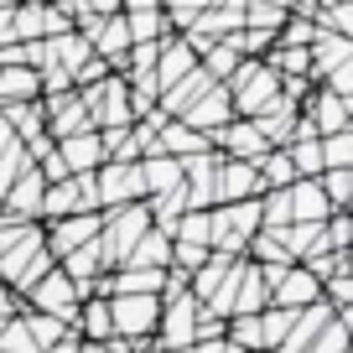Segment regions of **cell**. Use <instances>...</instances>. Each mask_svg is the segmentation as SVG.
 <instances>
[{"instance_id":"cell-1","label":"cell","mask_w":353,"mask_h":353,"mask_svg":"<svg viewBox=\"0 0 353 353\" xmlns=\"http://www.w3.org/2000/svg\"><path fill=\"white\" fill-rule=\"evenodd\" d=\"M47 270H52V254L42 244V223H26V234L0 254V286H11L16 296H26Z\"/></svg>"},{"instance_id":"cell-2","label":"cell","mask_w":353,"mask_h":353,"mask_svg":"<svg viewBox=\"0 0 353 353\" xmlns=\"http://www.w3.org/2000/svg\"><path fill=\"white\" fill-rule=\"evenodd\" d=\"M229 104H234V120H254L270 99H281V78L265 68V57H244L239 68L229 73Z\"/></svg>"},{"instance_id":"cell-3","label":"cell","mask_w":353,"mask_h":353,"mask_svg":"<svg viewBox=\"0 0 353 353\" xmlns=\"http://www.w3.org/2000/svg\"><path fill=\"white\" fill-rule=\"evenodd\" d=\"M151 229V213H145V203H125V208H104L99 213V254L104 265H125V254L135 250V239Z\"/></svg>"},{"instance_id":"cell-4","label":"cell","mask_w":353,"mask_h":353,"mask_svg":"<svg viewBox=\"0 0 353 353\" xmlns=\"http://www.w3.org/2000/svg\"><path fill=\"white\" fill-rule=\"evenodd\" d=\"M73 213H99V192H94V176H63V182H47L37 223L73 219Z\"/></svg>"},{"instance_id":"cell-5","label":"cell","mask_w":353,"mask_h":353,"mask_svg":"<svg viewBox=\"0 0 353 353\" xmlns=\"http://www.w3.org/2000/svg\"><path fill=\"white\" fill-rule=\"evenodd\" d=\"M26 301H32V312H42V317H57V322H68L73 327V317H78V301H83V291L73 286V281L63 276V270H47L42 281H37L32 291H26Z\"/></svg>"},{"instance_id":"cell-6","label":"cell","mask_w":353,"mask_h":353,"mask_svg":"<svg viewBox=\"0 0 353 353\" xmlns=\"http://www.w3.org/2000/svg\"><path fill=\"white\" fill-rule=\"evenodd\" d=\"M94 192H99V213L104 208H125V203H145L135 161H99V172H94Z\"/></svg>"},{"instance_id":"cell-7","label":"cell","mask_w":353,"mask_h":353,"mask_svg":"<svg viewBox=\"0 0 353 353\" xmlns=\"http://www.w3.org/2000/svg\"><path fill=\"white\" fill-rule=\"evenodd\" d=\"M73 32L63 6H42V0H16V42H47V37Z\"/></svg>"},{"instance_id":"cell-8","label":"cell","mask_w":353,"mask_h":353,"mask_svg":"<svg viewBox=\"0 0 353 353\" xmlns=\"http://www.w3.org/2000/svg\"><path fill=\"white\" fill-rule=\"evenodd\" d=\"M42 114H47V135H52V141H68V135L94 130V125H88L83 99H78V88H68V94H47V99H42Z\"/></svg>"},{"instance_id":"cell-9","label":"cell","mask_w":353,"mask_h":353,"mask_svg":"<svg viewBox=\"0 0 353 353\" xmlns=\"http://www.w3.org/2000/svg\"><path fill=\"white\" fill-rule=\"evenodd\" d=\"M312 301H322V281L312 276L307 265H286L276 276V286H270V307L301 312V307H312Z\"/></svg>"},{"instance_id":"cell-10","label":"cell","mask_w":353,"mask_h":353,"mask_svg":"<svg viewBox=\"0 0 353 353\" xmlns=\"http://www.w3.org/2000/svg\"><path fill=\"white\" fill-rule=\"evenodd\" d=\"M42 192H47L42 172H37V166H26V172L16 176L11 188H6V198H0V213H6V219H16V223H37V213H42Z\"/></svg>"},{"instance_id":"cell-11","label":"cell","mask_w":353,"mask_h":353,"mask_svg":"<svg viewBox=\"0 0 353 353\" xmlns=\"http://www.w3.org/2000/svg\"><path fill=\"white\" fill-rule=\"evenodd\" d=\"M301 110V120L312 125L317 135H338V130H348V99H338V94H327V88H307V99L296 104Z\"/></svg>"},{"instance_id":"cell-12","label":"cell","mask_w":353,"mask_h":353,"mask_svg":"<svg viewBox=\"0 0 353 353\" xmlns=\"http://www.w3.org/2000/svg\"><path fill=\"white\" fill-rule=\"evenodd\" d=\"M176 120L188 125V130H198V135H208V141H213V130H223V125H229V120H234V104H229V88H223V83H213V88H208V94H203V99H198V104H188V110L176 114Z\"/></svg>"},{"instance_id":"cell-13","label":"cell","mask_w":353,"mask_h":353,"mask_svg":"<svg viewBox=\"0 0 353 353\" xmlns=\"http://www.w3.org/2000/svg\"><path fill=\"white\" fill-rule=\"evenodd\" d=\"M57 161H63L68 176H94L104 161V145H99V130H83V135H68V141H52Z\"/></svg>"},{"instance_id":"cell-14","label":"cell","mask_w":353,"mask_h":353,"mask_svg":"<svg viewBox=\"0 0 353 353\" xmlns=\"http://www.w3.org/2000/svg\"><path fill=\"white\" fill-rule=\"evenodd\" d=\"M213 151L234 156V161H260L270 145H265V135L254 130V120H229L223 130H213Z\"/></svg>"},{"instance_id":"cell-15","label":"cell","mask_w":353,"mask_h":353,"mask_svg":"<svg viewBox=\"0 0 353 353\" xmlns=\"http://www.w3.org/2000/svg\"><path fill=\"white\" fill-rule=\"evenodd\" d=\"M244 198H260V172H254V161L219 156V203H244Z\"/></svg>"},{"instance_id":"cell-16","label":"cell","mask_w":353,"mask_h":353,"mask_svg":"<svg viewBox=\"0 0 353 353\" xmlns=\"http://www.w3.org/2000/svg\"><path fill=\"white\" fill-rule=\"evenodd\" d=\"M135 172H141V192H145V198H161V192H176V188H182V161H176V156L151 151V156H141V161H135Z\"/></svg>"},{"instance_id":"cell-17","label":"cell","mask_w":353,"mask_h":353,"mask_svg":"<svg viewBox=\"0 0 353 353\" xmlns=\"http://www.w3.org/2000/svg\"><path fill=\"white\" fill-rule=\"evenodd\" d=\"M332 317H338V312H332L327 301H312V307H301V312H296V322H291V332L281 338V348H276V353H307V348H312V338H317V332L327 327Z\"/></svg>"},{"instance_id":"cell-18","label":"cell","mask_w":353,"mask_h":353,"mask_svg":"<svg viewBox=\"0 0 353 353\" xmlns=\"http://www.w3.org/2000/svg\"><path fill=\"white\" fill-rule=\"evenodd\" d=\"M198 68V52L188 47V37H161V57H156V88H172L176 78H188Z\"/></svg>"},{"instance_id":"cell-19","label":"cell","mask_w":353,"mask_h":353,"mask_svg":"<svg viewBox=\"0 0 353 353\" xmlns=\"http://www.w3.org/2000/svg\"><path fill=\"white\" fill-rule=\"evenodd\" d=\"M286 208H291V223H322L327 219V198H322V188H317V176H296L286 188Z\"/></svg>"},{"instance_id":"cell-20","label":"cell","mask_w":353,"mask_h":353,"mask_svg":"<svg viewBox=\"0 0 353 353\" xmlns=\"http://www.w3.org/2000/svg\"><path fill=\"white\" fill-rule=\"evenodd\" d=\"M265 307H270V291H265V281H260V265L239 260V281H234L229 317H254V312H265Z\"/></svg>"},{"instance_id":"cell-21","label":"cell","mask_w":353,"mask_h":353,"mask_svg":"<svg viewBox=\"0 0 353 353\" xmlns=\"http://www.w3.org/2000/svg\"><path fill=\"white\" fill-rule=\"evenodd\" d=\"M156 151H161V156H176V161H188V156L213 151V141H208V135H198V130H188L182 120H161V130H156Z\"/></svg>"},{"instance_id":"cell-22","label":"cell","mask_w":353,"mask_h":353,"mask_svg":"<svg viewBox=\"0 0 353 353\" xmlns=\"http://www.w3.org/2000/svg\"><path fill=\"white\" fill-rule=\"evenodd\" d=\"M125 265H135V270H166L172 265V229H145L141 239H135V250L125 254ZM120 270V265H114Z\"/></svg>"},{"instance_id":"cell-23","label":"cell","mask_w":353,"mask_h":353,"mask_svg":"<svg viewBox=\"0 0 353 353\" xmlns=\"http://www.w3.org/2000/svg\"><path fill=\"white\" fill-rule=\"evenodd\" d=\"M57 270H63V276H68V281H73V286L88 296V286H94V281H99L110 265H104V254H99V239H88L83 250L63 254V260H57Z\"/></svg>"},{"instance_id":"cell-24","label":"cell","mask_w":353,"mask_h":353,"mask_svg":"<svg viewBox=\"0 0 353 353\" xmlns=\"http://www.w3.org/2000/svg\"><path fill=\"white\" fill-rule=\"evenodd\" d=\"M307 57H312V83H322L332 68L353 63V42H348V37H332V32H317L312 47H307Z\"/></svg>"},{"instance_id":"cell-25","label":"cell","mask_w":353,"mask_h":353,"mask_svg":"<svg viewBox=\"0 0 353 353\" xmlns=\"http://www.w3.org/2000/svg\"><path fill=\"white\" fill-rule=\"evenodd\" d=\"M166 270H135V265H120L110 270V296H161Z\"/></svg>"},{"instance_id":"cell-26","label":"cell","mask_w":353,"mask_h":353,"mask_svg":"<svg viewBox=\"0 0 353 353\" xmlns=\"http://www.w3.org/2000/svg\"><path fill=\"white\" fill-rule=\"evenodd\" d=\"M21 99H42L37 68H0V104H21Z\"/></svg>"},{"instance_id":"cell-27","label":"cell","mask_w":353,"mask_h":353,"mask_svg":"<svg viewBox=\"0 0 353 353\" xmlns=\"http://www.w3.org/2000/svg\"><path fill=\"white\" fill-rule=\"evenodd\" d=\"M120 16H125V32H130V47L135 42H161V37H172L166 11H120Z\"/></svg>"},{"instance_id":"cell-28","label":"cell","mask_w":353,"mask_h":353,"mask_svg":"<svg viewBox=\"0 0 353 353\" xmlns=\"http://www.w3.org/2000/svg\"><path fill=\"white\" fill-rule=\"evenodd\" d=\"M317 188H322V198H327L332 213H348V203H353V166H332V172H322Z\"/></svg>"},{"instance_id":"cell-29","label":"cell","mask_w":353,"mask_h":353,"mask_svg":"<svg viewBox=\"0 0 353 353\" xmlns=\"http://www.w3.org/2000/svg\"><path fill=\"white\" fill-rule=\"evenodd\" d=\"M239 63H244V57H239V52H234V47H229V42H213V47H208V52H203V57H198V68H203V73H208V78H213V83H229V73H234V68H239Z\"/></svg>"},{"instance_id":"cell-30","label":"cell","mask_w":353,"mask_h":353,"mask_svg":"<svg viewBox=\"0 0 353 353\" xmlns=\"http://www.w3.org/2000/svg\"><path fill=\"white\" fill-rule=\"evenodd\" d=\"M291 322H296V312H286V307H265L260 312V343H265V353L281 348V338L291 332Z\"/></svg>"},{"instance_id":"cell-31","label":"cell","mask_w":353,"mask_h":353,"mask_svg":"<svg viewBox=\"0 0 353 353\" xmlns=\"http://www.w3.org/2000/svg\"><path fill=\"white\" fill-rule=\"evenodd\" d=\"M281 151L291 156V172H296V176H322V145H317V135H312V141H291V145H281Z\"/></svg>"},{"instance_id":"cell-32","label":"cell","mask_w":353,"mask_h":353,"mask_svg":"<svg viewBox=\"0 0 353 353\" xmlns=\"http://www.w3.org/2000/svg\"><path fill=\"white\" fill-rule=\"evenodd\" d=\"M21 322H26V332H32L37 353H47V348H52L57 338H63V332H73V327H68V322H57V317H42V312H26Z\"/></svg>"},{"instance_id":"cell-33","label":"cell","mask_w":353,"mask_h":353,"mask_svg":"<svg viewBox=\"0 0 353 353\" xmlns=\"http://www.w3.org/2000/svg\"><path fill=\"white\" fill-rule=\"evenodd\" d=\"M317 145H322V172H332V166H353V130L317 135Z\"/></svg>"},{"instance_id":"cell-34","label":"cell","mask_w":353,"mask_h":353,"mask_svg":"<svg viewBox=\"0 0 353 353\" xmlns=\"http://www.w3.org/2000/svg\"><path fill=\"white\" fill-rule=\"evenodd\" d=\"M208 244H188V239H172V265H166V270H176V276H192V270H198L203 260H208Z\"/></svg>"},{"instance_id":"cell-35","label":"cell","mask_w":353,"mask_h":353,"mask_svg":"<svg viewBox=\"0 0 353 353\" xmlns=\"http://www.w3.org/2000/svg\"><path fill=\"white\" fill-rule=\"evenodd\" d=\"M213 0H161V11H166V26L172 32H188V21L192 16H203Z\"/></svg>"},{"instance_id":"cell-36","label":"cell","mask_w":353,"mask_h":353,"mask_svg":"<svg viewBox=\"0 0 353 353\" xmlns=\"http://www.w3.org/2000/svg\"><path fill=\"white\" fill-rule=\"evenodd\" d=\"M322 301H327L332 312H348L353 307V276H348V270H338V276L322 281Z\"/></svg>"},{"instance_id":"cell-37","label":"cell","mask_w":353,"mask_h":353,"mask_svg":"<svg viewBox=\"0 0 353 353\" xmlns=\"http://www.w3.org/2000/svg\"><path fill=\"white\" fill-rule=\"evenodd\" d=\"M307 353H348V322L343 317H332L327 327L317 332V338H312V348Z\"/></svg>"},{"instance_id":"cell-38","label":"cell","mask_w":353,"mask_h":353,"mask_svg":"<svg viewBox=\"0 0 353 353\" xmlns=\"http://www.w3.org/2000/svg\"><path fill=\"white\" fill-rule=\"evenodd\" d=\"M0 353H37V343H32V332H26L21 317H11L0 327Z\"/></svg>"},{"instance_id":"cell-39","label":"cell","mask_w":353,"mask_h":353,"mask_svg":"<svg viewBox=\"0 0 353 353\" xmlns=\"http://www.w3.org/2000/svg\"><path fill=\"white\" fill-rule=\"evenodd\" d=\"M312 37H317V26H312V21L286 16V26L276 32V47H312Z\"/></svg>"},{"instance_id":"cell-40","label":"cell","mask_w":353,"mask_h":353,"mask_svg":"<svg viewBox=\"0 0 353 353\" xmlns=\"http://www.w3.org/2000/svg\"><path fill=\"white\" fill-rule=\"evenodd\" d=\"M0 317H21V296L11 286H0Z\"/></svg>"},{"instance_id":"cell-41","label":"cell","mask_w":353,"mask_h":353,"mask_svg":"<svg viewBox=\"0 0 353 353\" xmlns=\"http://www.w3.org/2000/svg\"><path fill=\"white\" fill-rule=\"evenodd\" d=\"M6 145H16V135H11V125H6V114H0V151Z\"/></svg>"},{"instance_id":"cell-42","label":"cell","mask_w":353,"mask_h":353,"mask_svg":"<svg viewBox=\"0 0 353 353\" xmlns=\"http://www.w3.org/2000/svg\"><path fill=\"white\" fill-rule=\"evenodd\" d=\"M260 6H276V11H286V16H291V0H260Z\"/></svg>"},{"instance_id":"cell-43","label":"cell","mask_w":353,"mask_h":353,"mask_svg":"<svg viewBox=\"0 0 353 353\" xmlns=\"http://www.w3.org/2000/svg\"><path fill=\"white\" fill-rule=\"evenodd\" d=\"M223 353H244V348H223Z\"/></svg>"},{"instance_id":"cell-44","label":"cell","mask_w":353,"mask_h":353,"mask_svg":"<svg viewBox=\"0 0 353 353\" xmlns=\"http://www.w3.org/2000/svg\"><path fill=\"white\" fill-rule=\"evenodd\" d=\"M0 6H16V0H0Z\"/></svg>"}]
</instances>
